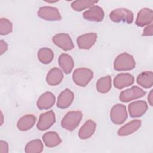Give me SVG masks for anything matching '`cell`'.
<instances>
[{"instance_id":"1","label":"cell","mask_w":153,"mask_h":153,"mask_svg":"<svg viewBox=\"0 0 153 153\" xmlns=\"http://www.w3.org/2000/svg\"><path fill=\"white\" fill-rule=\"evenodd\" d=\"M136 65L133 57L127 53H123L118 55L114 60V68L116 71H129L134 68Z\"/></svg>"},{"instance_id":"2","label":"cell","mask_w":153,"mask_h":153,"mask_svg":"<svg viewBox=\"0 0 153 153\" xmlns=\"http://www.w3.org/2000/svg\"><path fill=\"white\" fill-rule=\"evenodd\" d=\"M82 118V114L81 111H70L63 118L61 126L66 130L73 131L79 125Z\"/></svg>"},{"instance_id":"3","label":"cell","mask_w":153,"mask_h":153,"mask_svg":"<svg viewBox=\"0 0 153 153\" xmlns=\"http://www.w3.org/2000/svg\"><path fill=\"white\" fill-rule=\"evenodd\" d=\"M93 76V73L91 69L81 68L74 71L72 75V79L76 85L80 87H85L90 82Z\"/></svg>"},{"instance_id":"4","label":"cell","mask_w":153,"mask_h":153,"mask_svg":"<svg viewBox=\"0 0 153 153\" xmlns=\"http://www.w3.org/2000/svg\"><path fill=\"white\" fill-rule=\"evenodd\" d=\"M109 17L112 21L115 23L125 22L130 24L133 21V14L132 11L124 8L114 10L110 13Z\"/></svg>"},{"instance_id":"5","label":"cell","mask_w":153,"mask_h":153,"mask_svg":"<svg viewBox=\"0 0 153 153\" xmlns=\"http://www.w3.org/2000/svg\"><path fill=\"white\" fill-rule=\"evenodd\" d=\"M111 120L115 124H123L127 118L126 107L122 104L114 105L110 112Z\"/></svg>"},{"instance_id":"6","label":"cell","mask_w":153,"mask_h":153,"mask_svg":"<svg viewBox=\"0 0 153 153\" xmlns=\"http://www.w3.org/2000/svg\"><path fill=\"white\" fill-rule=\"evenodd\" d=\"M146 91L137 86H133L130 88L121 92L119 99L123 102H128L131 100L140 98L145 96Z\"/></svg>"},{"instance_id":"7","label":"cell","mask_w":153,"mask_h":153,"mask_svg":"<svg viewBox=\"0 0 153 153\" xmlns=\"http://www.w3.org/2000/svg\"><path fill=\"white\" fill-rule=\"evenodd\" d=\"M38 16L48 21L60 20L62 19L58 9L50 6L41 7L38 11Z\"/></svg>"},{"instance_id":"8","label":"cell","mask_w":153,"mask_h":153,"mask_svg":"<svg viewBox=\"0 0 153 153\" xmlns=\"http://www.w3.org/2000/svg\"><path fill=\"white\" fill-rule=\"evenodd\" d=\"M52 41L55 45L65 51L71 50L74 48L72 39L67 33H60L56 34L53 37Z\"/></svg>"},{"instance_id":"9","label":"cell","mask_w":153,"mask_h":153,"mask_svg":"<svg viewBox=\"0 0 153 153\" xmlns=\"http://www.w3.org/2000/svg\"><path fill=\"white\" fill-rule=\"evenodd\" d=\"M56 121L55 114L53 111H49L41 114L37 124V128L41 131H44L51 127Z\"/></svg>"},{"instance_id":"10","label":"cell","mask_w":153,"mask_h":153,"mask_svg":"<svg viewBox=\"0 0 153 153\" xmlns=\"http://www.w3.org/2000/svg\"><path fill=\"white\" fill-rule=\"evenodd\" d=\"M148 109V105L145 101L137 100L133 102L128 105V112L132 118L142 116Z\"/></svg>"},{"instance_id":"11","label":"cell","mask_w":153,"mask_h":153,"mask_svg":"<svg viewBox=\"0 0 153 153\" xmlns=\"http://www.w3.org/2000/svg\"><path fill=\"white\" fill-rule=\"evenodd\" d=\"M104 11L102 8L97 5H94L89 10L84 11L83 17L87 20L93 22H101L104 18Z\"/></svg>"},{"instance_id":"12","label":"cell","mask_w":153,"mask_h":153,"mask_svg":"<svg viewBox=\"0 0 153 153\" xmlns=\"http://www.w3.org/2000/svg\"><path fill=\"white\" fill-rule=\"evenodd\" d=\"M134 81V76L128 73H121L118 74L114 79V87L118 89L131 85Z\"/></svg>"},{"instance_id":"13","label":"cell","mask_w":153,"mask_h":153,"mask_svg":"<svg viewBox=\"0 0 153 153\" xmlns=\"http://www.w3.org/2000/svg\"><path fill=\"white\" fill-rule=\"evenodd\" d=\"M97 37V34L93 32L80 35L77 38V44L78 47L80 49H90L96 42Z\"/></svg>"},{"instance_id":"14","label":"cell","mask_w":153,"mask_h":153,"mask_svg":"<svg viewBox=\"0 0 153 153\" xmlns=\"http://www.w3.org/2000/svg\"><path fill=\"white\" fill-rule=\"evenodd\" d=\"M56 101L55 96L51 92L47 91L43 93L38 99L36 105L41 110L48 109L51 108Z\"/></svg>"},{"instance_id":"15","label":"cell","mask_w":153,"mask_h":153,"mask_svg":"<svg viewBox=\"0 0 153 153\" xmlns=\"http://www.w3.org/2000/svg\"><path fill=\"white\" fill-rule=\"evenodd\" d=\"M152 10L150 8H144L141 9L137 13L136 20V24L139 27L151 24L152 22Z\"/></svg>"},{"instance_id":"16","label":"cell","mask_w":153,"mask_h":153,"mask_svg":"<svg viewBox=\"0 0 153 153\" xmlns=\"http://www.w3.org/2000/svg\"><path fill=\"white\" fill-rule=\"evenodd\" d=\"M74 98V93L68 88L65 89L59 95L57 106L60 109L68 108L73 102Z\"/></svg>"},{"instance_id":"17","label":"cell","mask_w":153,"mask_h":153,"mask_svg":"<svg viewBox=\"0 0 153 153\" xmlns=\"http://www.w3.org/2000/svg\"><path fill=\"white\" fill-rule=\"evenodd\" d=\"M96 124L91 120H87L80 128L78 132V136L81 139L90 138L96 130Z\"/></svg>"},{"instance_id":"18","label":"cell","mask_w":153,"mask_h":153,"mask_svg":"<svg viewBox=\"0 0 153 153\" xmlns=\"http://www.w3.org/2000/svg\"><path fill=\"white\" fill-rule=\"evenodd\" d=\"M141 126V121L134 120L122 126L118 131L117 134L120 136H124L131 134L137 131Z\"/></svg>"},{"instance_id":"19","label":"cell","mask_w":153,"mask_h":153,"mask_svg":"<svg viewBox=\"0 0 153 153\" xmlns=\"http://www.w3.org/2000/svg\"><path fill=\"white\" fill-rule=\"evenodd\" d=\"M63 78V75L60 69L57 68L51 69L46 76V81L50 85L54 86L59 84Z\"/></svg>"},{"instance_id":"20","label":"cell","mask_w":153,"mask_h":153,"mask_svg":"<svg viewBox=\"0 0 153 153\" xmlns=\"http://www.w3.org/2000/svg\"><path fill=\"white\" fill-rule=\"evenodd\" d=\"M36 122V117L32 114H27L21 117L17 123V127L20 131L30 129Z\"/></svg>"},{"instance_id":"21","label":"cell","mask_w":153,"mask_h":153,"mask_svg":"<svg viewBox=\"0 0 153 153\" xmlns=\"http://www.w3.org/2000/svg\"><path fill=\"white\" fill-rule=\"evenodd\" d=\"M58 62L60 67L66 74L71 73L74 65V60L71 56L66 53H63L59 56Z\"/></svg>"},{"instance_id":"22","label":"cell","mask_w":153,"mask_h":153,"mask_svg":"<svg viewBox=\"0 0 153 153\" xmlns=\"http://www.w3.org/2000/svg\"><path fill=\"white\" fill-rule=\"evenodd\" d=\"M42 140L46 146L49 148L55 147L62 142L60 136L55 131H48L45 133L42 136Z\"/></svg>"},{"instance_id":"23","label":"cell","mask_w":153,"mask_h":153,"mask_svg":"<svg viewBox=\"0 0 153 153\" xmlns=\"http://www.w3.org/2000/svg\"><path fill=\"white\" fill-rule=\"evenodd\" d=\"M137 83L143 88H148L152 86L153 84V74L152 71H145L137 77Z\"/></svg>"},{"instance_id":"24","label":"cell","mask_w":153,"mask_h":153,"mask_svg":"<svg viewBox=\"0 0 153 153\" xmlns=\"http://www.w3.org/2000/svg\"><path fill=\"white\" fill-rule=\"evenodd\" d=\"M111 77L109 75L100 78L97 81L96 89L99 93H106L108 92L111 88Z\"/></svg>"},{"instance_id":"25","label":"cell","mask_w":153,"mask_h":153,"mask_svg":"<svg viewBox=\"0 0 153 153\" xmlns=\"http://www.w3.org/2000/svg\"><path fill=\"white\" fill-rule=\"evenodd\" d=\"M53 51L49 48L43 47L38 51V59L43 64H48L53 59Z\"/></svg>"},{"instance_id":"26","label":"cell","mask_w":153,"mask_h":153,"mask_svg":"<svg viewBox=\"0 0 153 153\" xmlns=\"http://www.w3.org/2000/svg\"><path fill=\"white\" fill-rule=\"evenodd\" d=\"M44 145L39 139H35L28 142L25 148L26 153H40L43 151Z\"/></svg>"},{"instance_id":"27","label":"cell","mask_w":153,"mask_h":153,"mask_svg":"<svg viewBox=\"0 0 153 153\" xmlns=\"http://www.w3.org/2000/svg\"><path fill=\"white\" fill-rule=\"evenodd\" d=\"M97 1H89V0H81L75 1L72 2L71 7L76 11H81L86 8L94 6V4L97 3Z\"/></svg>"},{"instance_id":"28","label":"cell","mask_w":153,"mask_h":153,"mask_svg":"<svg viewBox=\"0 0 153 153\" xmlns=\"http://www.w3.org/2000/svg\"><path fill=\"white\" fill-rule=\"evenodd\" d=\"M13 30L12 23L6 18H1L0 20V33L1 35H6Z\"/></svg>"},{"instance_id":"29","label":"cell","mask_w":153,"mask_h":153,"mask_svg":"<svg viewBox=\"0 0 153 153\" xmlns=\"http://www.w3.org/2000/svg\"><path fill=\"white\" fill-rule=\"evenodd\" d=\"M8 152V145L7 142L4 140L0 141V152L7 153Z\"/></svg>"},{"instance_id":"30","label":"cell","mask_w":153,"mask_h":153,"mask_svg":"<svg viewBox=\"0 0 153 153\" xmlns=\"http://www.w3.org/2000/svg\"><path fill=\"white\" fill-rule=\"evenodd\" d=\"M153 34V27L152 25L151 24L150 25L146 26L143 32V36H152Z\"/></svg>"},{"instance_id":"31","label":"cell","mask_w":153,"mask_h":153,"mask_svg":"<svg viewBox=\"0 0 153 153\" xmlns=\"http://www.w3.org/2000/svg\"><path fill=\"white\" fill-rule=\"evenodd\" d=\"M8 49V44L3 40L0 41V52L1 55L4 54Z\"/></svg>"},{"instance_id":"32","label":"cell","mask_w":153,"mask_h":153,"mask_svg":"<svg viewBox=\"0 0 153 153\" xmlns=\"http://www.w3.org/2000/svg\"><path fill=\"white\" fill-rule=\"evenodd\" d=\"M152 90H151L149 92V93L148 94V102L149 103V105L151 106H152Z\"/></svg>"},{"instance_id":"33","label":"cell","mask_w":153,"mask_h":153,"mask_svg":"<svg viewBox=\"0 0 153 153\" xmlns=\"http://www.w3.org/2000/svg\"><path fill=\"white\" fill-rule=\"evenodd\" d=\"M1 124H2V123H3V114H2V112H1Z\"/></svg>"}]
</instances>
